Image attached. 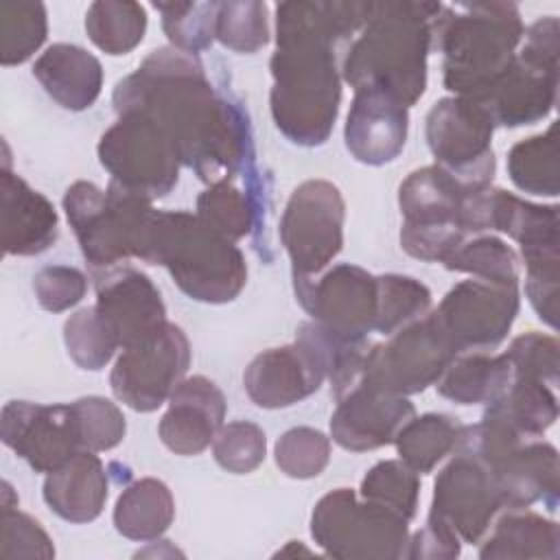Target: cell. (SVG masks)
Wrapping results in <instances>:
<instances>
[{
    "label": "cell",
    "instance_id": "cell-1",
    "mask_svg": "<svg viewBox=\"0 0 560 560\" xmlns=\"http://www.w3.org/2000/svg\"><path fill=\"white\" fill-rule=\"evenodd\" d=\"M114 112L144 114L162 127L188 166L206 184L254 166V136L247 109L214 90L197 55L173 46L153 50L112 94Z\"/></svg>",
    "mask_w": 560,
    "mask_h": 560
},
{
    "label": "cell",
    "instance_id": "cell-2",
    "mask_svg": "<svg viewBox=\"0 0 560 560\" xmlns=\"http://www.w3.org/2000/svg\"><path fill=\"white\" fill-rule=\"evenodd\" d=\"M368 2H280L269 61L271 118L300 147L324 144L341 105V55L368 18Z\"/></svg>",
    "mask_w": 560,
    "mask_h": 560
},
{
    "label": "cell",
    "instance_id": "cell-3",
    "mask_svg": "<svg viewBox=\"0 0 560 560\" xmlns=\"http://www.w3.org/2000/svg\"><path fill=\"white\" fill-rule=\"evenodd\" d=\"M442 11V2L370 0L363 26L341 55V79L352 90H383L409 109L427 90Z\"/></svg>",
    "mask_w": 560,
    "mask_h": 560
},
{
    "label": "cell",
    "instance_id": "cell-4",
    "mask_svg": "<svg viewBox=\"0 0 560 560\" xmlns=\"http://www.w3.org/2000/svg\"><path fill=\"white\" fill-rule=\"evenodd\" d=\"M525 26L514 2L444 4L435 26L442 81L453 96L481 103L512 66Z\"/></svg>",
    "mask_w": 560,
    "mask_h": 560
},
{
    "label": "cell",
    "instance_id": "cell-5",
    "mask_svg": "<svg viewBox=\"0 0 560 560\" xmlns=\"http://www.w3.org/2000/svg\"><path fill=\"white\" fill-rule=\"evenodd\" d=\"M142 260L164 267L190 300L206 304L232 302L247 284L236 243L186 210H155Z\"/></svg>",
    "mask_w": 560,
    "mask_h": 560
},
{
    "label": "cell",
    "instance_id": "cell-6",
    "mask_svg": "<svg viewBox=\"0 0 560 560\" xmlns=\"http://www.w3.org/2000/svg\"><path fill=\"white\" fill-rule=\"evenodd\" d=\"M455 451L479 457L494 475L505 510L529 508L538 501L553 512L560 490V464L553 444L527 438L503 418L483 411L477 424H464Z\"/></svg>",
    "mask_w": 560,
    "mask_h": 560
},
{
    "label": "cell",
    "instance_id": "cell-7",
    "mask_svg": "<svg viewBox=\"0 0 560 560\" xmlns=\"http://www.w3.org/2000/svg\"><path fill=\"white\" fill-rule=\"evenodd\" d=\"M63 212L92 269H107L144 256L155 208L116 182L98 188L79 179L63 192Z\"/></svg>",
    "mask_w": 560,
    "mask_h": 560
},
{
    "label": "cell",
    "instance_id": "cell-8",
    "mask_svg": "<svg viewBox=\"0 0 560 560\" xmlns=\"http://www.w3.org/2000/svg\"><path fill=\"white\" fill-rule=\"evenodd\" d=\"M311 536L330 558L398 560L407 556L409 521L352 488H335L315 503Z\"/></svg>",
    "mask_w": 560,
    "mask_h": 560
},
{
    "label": "cell",
    "instance_id": "cell-9",
    "mask_svg": "<svg viewBox=\"0 0 560 560\" xmlns=\"http://www.w3.org/2000/svg\"><path fill=\"white\" fill-rule=\"evenodd\" d=\"M558 18L536 20L525 31L512 66L479 103L494 125L523 127L551 114L558 101Z\"/></svg>",
    "mask_w": 560,
    "mask_h": 560
},
{
    "label": "cell",
    "instance_id": "cell-10",
    "mask_svg": "<svg viewBox=\"0 0 560 560\" xmlns=\"http://www.w3.org/2000/svg\"><path fill=\"white\" fill-rule=\"evenodd\" d=\"M470 190L438 164L411 171L398 188L400 247L424 262H444L468 236L462 228Z\"/></svg>",
    "mask_w": 560,
    "mask_h": 560
},
{
    "label": "cell",
    "instance_id": "cell-11",
    "mask_svg": "<svg viewBox=\"0 0 560 560\" xmlns=\"http://www.w3.org/2000/svg\"><path fill=\"white\" fill-rule=\"evenodd\" d=\"M112 182L147 201L166 197L179 179V155L171 138L144 114H118L96 147Z\"/></svg>",
    "mask_w": 560,
    "mask_h": 560
},
{
    "label": "cell",
    "instance_id": "cell-12",
    "mask_svg": "<svg viewBox=\"0 0 560 560\" xmlns=\"http://www.w3.org/2000/svg\"><path fill=\"white\" fill-rule=\"evenodd\" d=\"M494 120L479 103L446 96L433 103L424 120V136L435 164L464 188L492 186L497 160L492 151Z\"/></svg>",
    "mask_w": 560,
    "mask_h": 560
},
{
    "label": "cell",
    "instance_id": "cell-13",
    "mask_svg": "<svg viewBox=\"0 0 560 560\" xmlns=\"http://www.w3.org/2000/svg\"><path fill=\"white\" fill-rule=\"evenodd\" d=\"M346 201L328 179H306L289 197L280 217V241L291 276H317L343 247Z\"/></svg>",
    "mask_w": 560,
    "mask_h": 560
},
{
    "label": "cell",
    "instance_id": "cell-14",
    "mask_svg": "<svg viewBox=\"0 0 560 560\" xmlns=\"http://www.w3.org/2000/svg\"><path fill=\"white\" fill-rule=\"evenodd\" d=\"M190 357L186 332L177 324L166 322L147 339L122 348L112 368L109 387L129 409L151 413L162 407L184 381Z\"/></svg>",
    "mask_w": 560,
    "mask_h": 560
},
{
    "label": "cell",
    "instance_id": "cell-15",
    "mask_svg": "<svg viewBox=\"0 0 560 560\" xmlns=\"http://www.w3.org/2000/svg\"><path fill=\"white\" fill-rule=\"evenodd\" d=\"M455 354V348L427 313L422 319L389 335L387 341L372 343L359 378L383 392L411 396L435 385Z\"/></svg>",
    "mask_w": 560,
    "mask_h": 560
},
{
    "label": "cell",
    "instance_id": "cell-16",
    "mask_svg": "<svg viewBox=\"0 0 560 560\" xmlns=\"http://www.w3.org/2000/svg\"><path fill=\"white\" fill-rule=\"evenodd\" d=\"M518 308V287L468 278L457 282L429 315L459 354L486 352L503 343Z\"/></svg>",
    "mask_w": 560,
    "mask_h": 560
},
{
    "label": "cell",
    "instance_id": "cell-17",
    "mask_svg": "<svg viewBox=\"0 0 560 560\" xmlns=\"http://www.w3.org/2000/svg\"><path fill=\"white\" fill-rule=\"evenodd\" d=\"M293 291L313 322L337 335L368 339L376 328L378 278L359 265L341 262L317 276H293Z\"/></svg>",
    "mask_w": 560,
    "mask_h": 560
},
{
    "label": "cell",
    "instance_id": "cell-18",
    "mask_svg": "<svg viewBox=\"0 0 560 560\" xmlns=\"http://www.w3.org/2000/svg\"><path fill=\"white\" fill-rule=\"evenodd\" d=\"M505 510L501 490L488 466L468 451L438 472L429 518L451 527L462 542H481L494 518Z\"/></svg>",
    "mask_w": 560,
    "mask_h": 560
},
{
    "label": "cell",
    "instance_id": "cell-19",
    "mask_svg": "<svg viewBox=\"0 0 560 560\" xmlns=\"http://www.w3.org/2000/svg\"><path fill=\"white\" fill-rule=\"evenodd\" d=\"M0 438L35 472H52L83 451L72 405L9 400L2 407Z\"/></svg>",
    "mask_w": 560,
    "mask_h": 560
},
{
    "label": "cell",
    "instance_id": "cell-20",
    "mask_svg": "<svg viewBox=\"0 0 560 560\" xmlns=\"http://www.w3.org/2000/svg\"><path fill=\"white\" fill-rule=\"evenodd\" d=\"M330 438L346 451L363 453L394 444L398 431L416 416L407 396L383 392L363 378L335 396Z\"/></svg>",
    "mask_w": 560,
    "mask_h": 560
},
{
    "label": "cell",
    "instance_id": "cell-21",
    "mask_svg": "<svg viewBox=\"0 0 560 560\" xmlns=\"http://www.w3.org/2000/svg\"><path fill=\"white\" fill-rule=\"evenodd\" d=\"M96 289V308L114 328L120 348H129L155 330L166 319V306L153 280L136 267L114 265L92 269Z\"/></svg>",
    "mask_w": 560,
    "mask_h": 560
},
{
    "label": "cell",
    "instance_id": "cell-22",
    "mask_svg": "<svg viewBox=\"0 0 560 560\" xmlns=\"http://www.w3.org/2000/svg\"><path fill=\"white\" fill-rule=\"evenodd\" d=\"M324 381L326 372L319 359L298 339L258 352L243 372L249 400L262 409L291 407L315 394Z\"/></svg>",
    "mask_w": 560,
    "mask_h": 560
},
{
    "label": "cell",
    "instance_id": "cell-23",
    "mask_svg": "<svg viewBox=\"0 0 560 560\" xmlns=\"http://www.w3.org/2000/svg\"><path fill=\"white\" fill-rule=\"evenodd\" d=\"M409 112L402 103L376 88L354 90L343 140L350 155L368 166L394 162L405 149Z\"/></svg>",
    "mask_w": 560,
    "mask_h": 560
},
{
    "label": "cell",
    "instance_id": "cell-24",
    "mask_svg": "<svg viewBox=\"0 0 560 560\" xmlns=\"http://www.w3.org/2000/svg\"><path fill=\"white\" fill-rule=\"evenodd\" d=\"M225 411V396L210 378L201 374L184 378L168 398L158 435L175 455H199L223 427Z\"/></svg>",
    "mask_w": 560,
    "mask_h": 560
},
{
    "label": "cell",
    "instance_id": "cell-25",
    "mask_svg": "<svg viewBox=\"0 0 560 560\" xmlns=\"http://www.w3.org/2000/svg\"><path fill=\"white\" fill-rule=\"evenodd\" d=\"M2 247L7 256H37L55 245L59 217L39 190L4 166L0 179Z\"/></svg>",
    "mask_w": 560,
    "mask_h": 560
},
{
    "label": "cell",
    "instance_id": "cell-26",
    "mask_svg": "<svg viewBox=\"0 0 560 560\" xmlns=\"http://www.w3.org/2000/svg\"><path fill=\"white\" fill-rule=\"evenodd\" d=\"M109 494V472L94 451H79L46 475L42 497L46 505L70 523L101 516Z\"/></svg>",
    "mask_w": 560,
    "mask_h": 560
},
{
    "label": "cell",
    "instance_id": "cell-27",
    "mask_svg": "<svg viewBox=\"0 0 560 560\" xmlns=\"http://www.w3.org/2000/svg\"><path fill=\"white\" fill-rule=\"evenodd\" d=\"M33 77L63 109L83 112L96 103L103 88V66L77 44H52L33 63Z\"/></svg>",
    "mask_w": 560,
    "mask_h": 560
},
{
    "label": "cell",
    "instance_id": "cell-28",
    "mask_svg": "<svg viewBox=\"0 0 560 560\" xmlns=\"http://www.w3.org/2000/svg\"><path fill=\"white\" fill-rule=\"evenodd\" d=\"M241 175L223 177L208 184V188L197 197L195 212L208 228H212L217 234L225 236L232 243L249 236L260 223L265 225L267 192L265 184L258 177L260 173L258 168H254L247 175L245 186L238 184Z\"/></svg>",
    "mask_w": 560,
    "mask_h": 560
},
{
    "label": "cell",
    "instance_id": "cell-29",
    "mask_svg": "<svg viewBox=\"0 0 560 560\" xmlns=\"http://www.w3.org/2000/svg\"><path fill=\"white\" fill-rule=\"evenodd\" d=\"M560 527L527 508L508 510L481 538V560H558Z\"/></svg>",
    "mask_w": 560,
    "mask_h": 560
},
{
    "label": "cell",
    "instance_id": "cell-30",
    "mask_svg": "<svg viewBox=\"0 0 560 560\" xmlns=\"http://www.w3.org/2000/svg\"><path fill=\"white\" fill-rule=\"evenodd\" d=\"M510 383L512 365L505 352H459L435 381V389L457 405H490Z\"/></svg>",
    "mask_w": 560,
    "mask_h": 560
},
{
    "label": "cell",
    "instance_id": "cell-31",
    "mask_svg": "<svg viewBox=\"0 0 560 560\" xmlns=\"http://www.w3.org/2000/svg\"><path fill=\"white\" fill-rule=\"evenodd\" d=\"M175 518L171 488L155 477H142L125 486L114 505V527L129 540H158Z\"/></svg>",
    "mask_w": 560,
    "mask_h": 560
},
{
    "label": "cell",
    "instance_id": "cell-32",
    "mask_svg": "<svg viewBox=\"0 0 560 560\" xmlns=\"http://www.w3.org/2000/svg\"><path fill=\"white\" fill-rule=\"evenodd\" d=\"M462 422L448 413H422L402 424L394 444L400 459L418 475H429L440 462L455 453Z\"/></svg>",
    "mask_w": 560,
    "mask_h": 560
},
{
    "label": "cell",
    "instance_id": "cell-33",
    "mask_svg": "<svg viewBox=\"0 0 560 560\" xmlns=\"http://www.w3.org/2000/svg\"><path fill=\"white\" fill-rule=\"evenodd\" d=\"M486 411L503 418L527 438H542L558 418L556 387L534 378H512L508 389L486 405Z\"/></svg>",
    "mask_w": 560,
    "mask_h": 560
},
{
    "label": "cell",
    "instance_id": "cell-34",
    "mask_svg": "<svg viewBox=\"0 0 560 560\" xmlns=\"http://www.w3.org/2000/svg\"><path fill=\"white\" fill-rule=\"evenodd\" d=\"M508 175L512 184L529 195H558V122H551L545 133L516 142L508 153Z\"/></svg>",
    "mask_w": 560,
    "mask_h": 560
},
{
    "label": "cell",
    "instance_id": "cell-35",
    "mask_svg": "<svg viewBox=\"0 0 560 560\" xmlns=\"http://www.w3.org/2000/svg\"><path fill=\"white\" fill-rule=\"evenodd\" d=\"M85 31L103 52L127 55L144 39L147 11L131 0H96L85 13Z\"/></svg>",
    "mask_w": 560,
    "mask_h": 560
},
{
    "label": "cell",
    "instance_id": "cell-36",
    "mask_svg": "<svg viewBox=\"0 0 560 560\" xmlns=\"http://www.w3.org/2000/svg\"><path fill=\"white\" fill-rule=\"evenodd\" d=\"M442 265L448 271L468 273L470 278L497 284L518 287L521 280L518 254L505 241L492 234L466 236Z\"/></svg>",
    "mask_w": 560,
    "mask_h": 560
},
{
    "label": "cell",
    "instance_id": "cell-37",
    "mask_svg": "<svg viewBox=\"0 0 560 560\" xmlns=\"http://www.w3.org/2000/svg\"><path fill=\"white\" fill-rule=\"evenodd\" d=\"M48 18L42 2H0V63L4 68L28 61L46 42Z\"/></svg>",
    "mask_w": 560,
    "mask_h": 560
},
{
    "label": "cell",
    "instance_id": "cell-38",
    "mask_svg": "<svg viewBox=\"0 0 560 560\" xmlns=\"http://www.w3.org/2000/svg\"><path fill=\"white\" fill-rule=\"evenodd\" d=\"M378 278L376 332L389 337L400 328L422 319L431 311V291L427 284L402 273H383Z\"/></svg>",
    "mask_w": 560,
    "mask_h": 560
},
{
    "label": "cell",
    "instance_id": "cell-39",
    "mask_svg": "<svg viewBox=\"0 0 560 560\" xmlns=\"http://www.w3.org/2000/svg\"><path fill=\"white\" fill-rule=\"evenodd\" d=\"M63 341L70 359L81 370H103L120 348L114 328L96 306L72 313L63 324Z\"/></svg>",
    "mask_w": 560,
    "mask_h": 560
},
{
    "label": "cell",
    "instance_id": "cell-40",
    "mask_svg": "<svg viewBox=\"0 0 560 560\" xmlns=\"http://www.w3.org/2000/svg\"><path fill=\"white\" fill-rule=\"evenodd\" d=\"M359 497L389 508L411 521L418 512L420 475L402 459H383L361 479Z\"/></svg>",
    "mask_w": 560,
    "mask_h": 560
},
{
    "label": "cell",
    "instance_id": "cell-41",
    "mask_svg": "<svg viewBox=\"0 0 560 560\" xmlns=\"http://www.w3.org/2000/svg\"><path fill=\"white\" fill-rule=\"evenodd\" d=\"M173 48L199 55L210 48L217 31L219 2H153Z\"/></svg>",
    "mask_w": 560,
    "mask_h": 560
},
{
    "label": "cell",
    "instance_id": "cell-42",
    "mask_svg": "<svg viewBox=\"0 0 560 560\" xmlns=\"http://www.w3.org/2000/svg\"><path fill=\"white\" fill-rule=\"evenodd\" d=\"M214 37L234 52L252 55L269 42L265 2H219Z\"/></svg>",
    "mask_w": 560,
    "mask_h": 560
},
{
    "label": "cell",
    "instance_id": "cell-43",
    "mask_svg": "<svg viewBox=\"0 0 560 560\" xmlns=\"http://www.w3.org/2000/svg\"><path fill=\"white\" fill-rule=\"evenodd\" d=\"M278 468L291 479H313L330 462V438L313 427L284 431L273 446Z\"/></svg>",
    "mask_w": 560,
    "mask_h": 560
},
{
    "label": "cell",
    "instance_id": "cell-44",
    "mask_svg": "<svg viewBox=\"0 0 560 560\" xmlns=\"http://www.w3.org/2000/svg\"><path fill=\"white\" fill-rule=\"evenodd\" d=\"M214 462L234 475L256 470L267 455L265 431L249 420H234L223 424L212 440Z\"/></svg>",
    "mask_w": 560,
    "mask_h": 560
},
{
    "label": "cell",
    "instance_id": "cell-45",
    "mask_svg": "<svg viewBox=\"0 0 560 560\" xmlns=\"http://www.w3.org/2000/svg\"><path fill=\"white\" fill-rule=\"evenodd\" d=\"M72 405L83 451H109L125 440L127 422L116 402L103 396H83Z\"/></svg>",
    "mask_w": 560,
    "mask_h": 560
},
{
    "label": "cell",
    "instance_id": "cell-46",
    "mask_svg": "<svg viewBox=\"0 0 560 560\" xmlns=\"http://www.w3.org/2000/svg\"><path fill=\"white\" fill-rule=\"evenodd\" d=\"M0 558L18 560V558H55L52 538L26 512L18 510V503H2L0 514Z\"/></svg>",
    "mask_w": 560,
    "mask_h": 560
},
{
    "label": "cell",
    "instance_id": "cell-47",
    "mask_svg": "<svg viewBox=\"0 0 560 560\" xmlns=\"http://www.w3.org/2000/svg\"><path fill=\"white\" fill-rule=\"evenodd\" d=\"M512 378H534L558 387V339L538 330L512 339L505 350Z\"/></svg>",
    "mask_w": 560,
    "mask_h": 560
},
{
    "label": "cell",
    "instance_id": "cell-48",
    "mask_svg": "<svg viewBox=\"0 0 560 560\" xmlns=\"http://www.w3.org/2000/svg\"><path fill=\"white\" fill-rule=\"evenodd\" d=\"M33 291L42 308L61 313L83 300L88 291V278L77 267L48 265L35 273Z\"/></svg>",
    "mask_w": 560,
    "mask_h": 560
},
{
    "label": "cell",
    "instance_id": "cell-49",
    "mask_svg": "<svg viewBox=\"0 0 560 560\" xmlns=\"http://www.w3.org/2000/svg\"><path fill=\"white\" fill-rule=\"evenodd\" d=\"M462 553V540L459 536L446 527L444 523L435 521V518H427L424 527L418 529L407 545V556L411 560H453Z\"/></svg>",
    "mask_w": 560,
    "mask_h": 560
},
{
    "label": "cell",
    "instance_id": "cell-50",
    "mask_svg": "<svg viewBox=\"0 0 560 560\" xmlns=\"http://www.w3.org/2000/svg\"><path fill=\"white\" fill-rule=\"evenodd\" d=\"M289 553H304V556H313L315 551H311V549H304V547L300 545V540H291L287 549L278 551V556H289Z\"/></svg>",
    "mask_w": 560,
    "mask_h": 560
}]
</instances>
